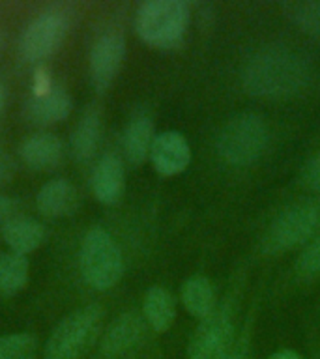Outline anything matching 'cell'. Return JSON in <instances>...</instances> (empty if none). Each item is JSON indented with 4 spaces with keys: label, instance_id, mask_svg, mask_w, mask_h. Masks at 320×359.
Segmentation results:
<instances>
[{
    "label": "cell",
    "instance_id": "14",
    "mask_svg": "<svg viewBox=\"0 0 320 359\" xmlns=\"http://www.w3.org/2000/svg\"><path fill=\"white\" fill-rule=\"evenodd\" d=\"M21 161L32 170H53L64 159V142L55 133H36L22 140L19 146Z\"/></svg>",
    "mask_w": 320,
    "mask_h": 359
},
{
    "label": "cell",
    "instance_id": "5",
    "mask_svg": "<svg viewBox=\"0 0 320 359\" xmlns=\"http://www.w3.org/2000/svg\"><path fill=\"white\" fill-rule=\"evenodd\" d=\"M79 268L84 283L94 290H111L122 279V251L107 230L95 226L84 234L79 249Z\"/></svg>",
    "mask_w": 320,
    "mask_h": 359
},
{
    "label": "cell",
    "instance_id": "19",
    "mask_svg": "<svg viewBox=\"0 0 320 359\" xmlns=\"http://www.w3.org/2000/svg\"><path fill=\"white\" fill-rule=\"evenodd\" d=\"M180 299L185 311L199 320L208 318L215 311V294L213 286L204 275H193L182 285Z\"/></svg>",
    "mask_w": 320,
    "mask_h": 359
},
{
    "label": "cell",
    "instance_id": "28",
    "mask_svg": "<svg viewBox=\"0 0 320 359\" xmlns=\"http://www.w3.org/2000/svg\"><path fill=\"white\" fill-rule=\"evenodd\" d=\"M268 359H303L300 353H296L294 350H281V352L272 353Z\"/></svg>",
    "mask_w": 320,
    "mask_h": 359
},
{
    "label": "cell",
    "instance_id": "16",
    "mask_svg": "<svg viewBox=\"0 0 320 359\" xmlns=\"http://www.w3.org/2000/svg\"><path fill=\"white\" fill-rule=\"evenodd\" d=\"M0 234L2 240L11 252L22 255L27 257L30 252H34L41 243L45 241L47 230L39 221L27 215H17L11 221L0 226Z\"/></svg>",
    "mask_w": 320,
    "mask_h": 359
},
{
    "label": "cell",
    "instance_id": "3",
    "mask_svg": "<svg viewBox=\"0 0 320 359\" xmlns=\"http://www.w3.org/2000/svg\"><path fill=\"white\" fill-rule=\"evenodd\" d=\"M189 19V6L182 0H148L135 13V32L146 45L167 49L182 41Z\"/></svg>",
    "mask_w": 320,
    "mask_h": 359
},
{
    "label": "cell",
    "instance_id": "21",
    "mask_svg": "<svg viewBox=\"0 0 320 359\" xmlns=\"http://www.w3.org/2000/svg\"><path fill=\"white\" fill-rule=\"evenodd\" d=\"M30 264L28 258L17 252H0V294L6 297L17 296L28 285Z\"/></svg>",
    "mask_w": 320,
    "mask_h": 359
},
{
    "label": "cell",
    "instance_id": "30",
    "mask_svg": "<svg viewBox=\"0 0 320 359\" xmlns=\"http://www.w3.org/2000/svg\"><path fill=\"white\" fill-rule=\"evenodd\" d=\"M4 105H6V86L0 83V114L4 111Z\"/></svg>",
    "mask_w": 320,
    "mask_h": 359
},
{
    "label": "cell",
    "instance_id": "23",
    "mask_svg": "<svg viewBox=\"0 0 320 359\" xmlns=\"http://www.w3.org/2000/svg\"><path fill=\"white\" fill-rule=\"evenodd\" d=\"M39 341L32 333H10L0 337V359H38Z\"/></svg>",
    "mask_w": 320,
    "mask_h": 359
},
{
    "label": "cell",
    "instance_id": "22",
    "mask_svg": "<svg viewBox=\"0 0 320 359\" xmlns=\"http://www.w3.org/2000/svg\"><path fill=\"white\" fill-rule=\"evenodd\" d=\"M285 11L286 17L302 32L320 41V0L291 2V4H285Z\"/></svg>",
    "mask_w": 320,
    "mask_h": 359
},
{
    "label": "cell",
    "instance_id": "8",
    "mask_svg": "<svg viewBox=\"0 0 320 359\" xmlns=\"http://www.w3.org/2000/svg\"><path fill=\"white\" fill-rule=\"evenodd\" d=\"M232 342V313L229 307L215 309L201 320L191 339L187 359H223Z\"/></svg>",
    "mask_w": 320,
    "mask_h": 359
},
{
    "label": "cell",
    "instance_id": "1",
    "mask_svg": "<svg viewBox=\"0 0 320 359\" xmlns=\"http://www.w3.org/2000/svg\"><path fill=\"white\" fill-rule=\"evenodd\" d=\"M311 81L307 58L286 45H266L247 58L241 84L249 95L279 100L302 92Z\"/></svg>",
    "mask_w": 320,
    "mask_h": 359
},
{
    "label": "cell",
    "instance_id": "27",
    "mask_svg": "<svg viewBox=\"0 0 320 359\" xmlns=\"http://www.w3.org/2000/svg\"><path fill=\"white\" fill-rule=\"evenodd\" d=\"M15 174V163L4 150H0V185L8 184Z\"/></svg>",
    "mask_w": 320,
    "mask_h": 359
},
{
    "label": "cell",
    "instance_id": "4",
    "mask_svg": "<svg viewBox=\"0 0 320 359\" xmlns=\"http://www.w3.org/2000/svg\"><path fill=\"white\" fill-rule=\"evenodd\" d=\"M268 123L257 112H240L229 118L218 137V154L232 167H247L268 148Z\"/></svg>",
    "mask_w": 320,
    "mask_h": 359
},
{
    "label": "cell",
    "instance_id": "24",
    "mask_svg": "<svg viewBox=\"0 0 320 359\" xmlns=\"http://www.w3.org/2000/svg\"><path fill=\"white\" fill-rule=\"evenodd\" d=\"M296 273L302 279H313L320 275V234L311 240L298 257Z\"/></svg>",
    "mask_w": 320,
    "mask_h": 359
},
{
    "label": "cell",
    "instance_id": "17",
    "mask_svg": "<svg viewBox=\"0 0 320 359\" xmlns=\"http://www.w3.org/2000/svg\"><path fill=\"white\" fill-rule=\"evenodd\" d=\"M101 112L98 107H90L79 118L77 126L72 131V156L75 161L86 163L94 157L101 140Z\"/></svg>",
    "mask_w": 320,
    "mask_h": 359
},
{
    "label": "cell",
    "instance_id": "6",
    "mask_svg": "<svg viewBox=\"0 0 320 359\" xmlns=\"http://www.w3.org/2000/svg\"><path fill=\"white\" fill-rule=\"evenodd\" d=\"M320 234V204L302 202L286 208L269 224L264 236L262 249L269 255L291 251L294 247L309 243Z\"/></svg>",
    "mask_w": 320,
    "mask_h": 359
},
{
    "label": "cell",
    "instance_id": "18",
    "mask_svg": "<svg viewBox=\"0 0 320 359\" xmlns=\"http://www.w3.org/2000/svg\"><path fill=\"white\" fill-rule=\"evenodd\" d=\"M154 123L146 114H137L129 120L128 128L124 131V156L129 165L139 167L150 157L152 144H154Z\"/></svg>",
    "mask_w": 320,
    "mask_h": 359
},
{
    "label": "cell",
    "instance_id": "26",
    "mask_svg": "<svg viewBox=\"0 0 320 359\" xmlns=\"http://www.w3.org/2000/svg\"><path fill=\"white\" fill-rule=\"evenodd\" d=\"M17 215H21L19 213V204L8 195L0 193V226H4L8 221H11Z\"/></svg>",
    "mask_w": 320,
    "mask_h": 359
},
{
    "label": "cell",
    "instance_id": "11",
    "mask_svg": "<svg viewBox=\"0 0 320 359\" xmlns=\"http://www.w3.org/2000/svg\"><path fill=\"white\" fill-rule=\"evenodd\" d=\"M145 335V320L137 313H124L112 322L101 337L100 358L118 359L131 352Z\"/></svg>",
    "mask_w": 320,
    "mask_h": 359
},
{
    "label": "cell",
    "instance_id": "13",
    "mask_svg": "<svg viewBox=\"0 0 320 359\" xmlns=\"http://www.w3.org/2000/svg\"><path fill=\"white\" fill-rule=\"evenodd\" d=\"M77 187L66 178H55L45 182L36 195V208L44 217L60 219L77 212L79 208Z\"/></svg>",
    "mask_w": 320,
    "mask_h": 359
},
{
    "label": "cell",
    "instance_id": "2",
    "mask_svg": "<svg viewBox=\"0 0 320 359\" xmlns=\"http://www.w3.org/2000/svg\"><path fill=\"white\" fill-rule=\"evenodd\" d=\"M103 307L95 303L66 314L45 342L44 359H79L84 355L103 330Z\"/></svg>",
    "mask_w": 320,
    "mask_h": 359
},
{
    "label": "cell",
    "instance_id": "15",
    "mask_svg": "<svg viewBox=\"0 0 320 359\" xmlns=\"http://www.w3.org/2000/svg\"><path fill=\"white\" fill-rule=\"evenodd\" d=\"M72 112V97L64 88H49L47 92H36L27 101L25 114L36 126H51L64 122Z\"/></svg>",
    "mask_w": 320,
    "mask_h": 359
},
{
    "label": "cell",
    "instance_id": "25",
    "mask_svg": "<svg viewBox=\"0 0 320 359\" xmlns=\"http://www.w3.org/2000/svg\"><path fill=\"white\" fill-rule=\"evenodd\" d=\"M303 184L307 185L309 189L320 191V150L314 154V157L303 170Z\"/></svg>",
    "mask_w": 320,
    "mask_h": 359
},
{
    "label": "cell",
    "instance_id": "29",
    "mask_svg": "<svg viewBox=\"0 0 320 359\" xmlns=\"http://www.w3.org/2000/svg\"><path fill=\"white\" fill-rule=\"evenodd\" d=\"M223 359H247V352L244 348H234V350H230Z\"/></svg>",
    "mask_w": 320,
    "mask_h": 359
},
{
    "label": "cell",
    "instance_id": "10",
    "mask_svg": "<svg viewBox=\"0 0 320 359\" xmlns=\"http://www.w3.org/2000/svg\"><path fill=\"white\" fill-rule=\"evenodd\" d=\"M152 167L161 176H178L189 167L191 148L185 137L178 131H163L157 133L152 144L150 157Z\"/></svg>",
    "mask_w": 320,
    "mask_h": 359
},
{
    "label": "cell",
    "instance_id": "20",
    "mask_svg": "<svg viewBox=\"0 0 320 359\" xmlns=\"http://www.w3.org/2000/svg\"><path fill=\"white\" fill-rule=\"evenodd\" d=\"M142 316L154 331L157 333L167 331L176 316V305L171 292L163 286H152L142 302Z\"/></svg>",
    "mask_w": 320,
    "mask_h": 359
},
{
    "label": "cell",
    "instance_id": "7",
    "mask_svg": "<svg viewBox=\"0 0 320 359\" xmlns=\"http://www.w3.org/2000/svg\"><path fill=\"white\" fill-rule=\"evenodd\" d=\"M69 21L60 10H47L34 19L21 36L19 50L22 60L36 64L49 58L60 49L67 36Z\"/></svg>",
    "mask_w": 320,
    "mask_h": 359
},
{
    "label": "cell",
    "instance_id": "9",
    "mask_svg": "<svg viewBox=\"0 0 320 359\" xmlns=\"http://www.w3.org/2000/svg\"><path fill=\"white\" fill-rule=\"evenodd\" d=\"M124 58H126V39L122 34L109 32L95 39L92 45L88 58L90 81L98 92H105L118 73L122 69Z\"/></svg>",
    "mask_w": 320,
    "mask_h": 359
},
{
    "label": "cell",
    "instance_id": "12",
    "mask_svg": "<svg viewBox=\"0 0 320 359\" xmlns=\"http://www.w3.org/2000/svg\"><path fill=\"white\" fill-rule=\"evenodd\" d=\"M126 187V170L122 159L116 154H105L100 157L92 170V193L95 201L112 206L124 195Z\"/></svg>",
    "mask_w": 320,
    "mask_h": 359
}]
</instances>
